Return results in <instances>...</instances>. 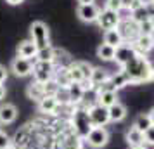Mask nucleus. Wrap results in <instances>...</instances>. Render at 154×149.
I'll return each instance as SVG.
<instances>
[{
  "instance_id": "obj_1",
  "label": "nucleus",
  "mask_w": 154,
  "mask_h": 149,
  "mask_svg": "<svg viewBox=\"0 0 154 149\" xmlns=\"http://www.w3.org/2000/svg\"><path fill=\"white\" fill-rule=\"evenodd\" d=\"M121 71H125L130 85H140V83L154 82V66L142 54H135L130 61H126L121 66Z\"/></svg>"
},
{
  "instance_id": "obj_2",
  "label": "nucleus",
  "mask_w": 154,
  "mask_h": 149,
  "mask_svg": "<svg viewBox=\"0 0 154 149\" xmlns=\"http://www.w3.org/2000/svg\"><path fill=\"white\" fill-rule=\"evenodd\" d=\"M71 127H73V132H75L82 141L88 135V132H90L94 127H92L90 116H88V107L87 106H82V104L75 106L73 113H71Z\"/></svg>"
},
{
  "instance_id": "obj_3",
  "label": "nucleus",
  "mask_w": 154,
  "mask_h": 149,
  "mask_svg": "<svg viewBox=\"0 0 154 149\" xmlns=\"http://www.w3.org/2000/svg\"><path fill=\"white\" fill-rule=\"evenodd\" d=\"M29 33H31V40L35 43L38 50L50 47V33H49V26L43 21H35L31 23L29 26Z\"/></svg>"
},
{
  "instance_id": "obj_4",
  "label": "nucleus",
  "mask_w": 154,
  "mask_h": 149,
  "mask_svg": "<svg viewBox=\"0 0 154 149\" xmlns=\"http://www.w3.org/2000/svg\"><path fill=\"white\" fill-rule=\"evenodd\" d=\"M56 71V64L47 63V61H35L33 64V80L38 83H47L52 80Z\"/></svg>"
},
{
  "instance_id": "obj_5",
  "label": "nucleus",
  "mask_w": 154,
  "mask_h": 149,
  "mask_svg": "<svg viewBox=\"0 0 154 149\" xmlns=\"http://www.w3.org/2000/svg\"><path fill=\"white\" fill-rule=\"evenodd\" d=\"M121 12H114V11H109V9H100V14L97 17V24L100 29H116L121 23Z\"/></svg>"
},
{
  "instance_id": "obj_6",
  "label": "nucleus",
  "mask_w": 154,
  "mask_h": 149,
  "mask_svg": "<svg viewBox=\"0 0 154 149\" xmlns=\"http://www.w3.org/2000/svg\"><path fill=\"white\" fill-rule=\"evenodd\" d=\"M83 141L87 142L92 149H100L109 142V132H107L106 127H94Z\"/></svg>"
},
{
  "instance_id": "obj_7",
  "label": "nucleus",
  "mask_w": 154,
  "mask_h": 149,
  "mask_svg": "<svg viewBox=\"0 0 154 149\" xmlns=\"http://www.w3.org/2000/svg\"><path fill=\"white\" fill-rule=\"evenodd\" d=\"M118 31H119V35H121V38H123V43H133L137 40V36L140 35L139 24L133 23L130 17H121Z\"/></svg>"
},
{
  "instance_id": "obj_8",
  "label": "nucleus",
  "mask_w": 154,
  "mask_h": 149,
  "mask_svg": "<svg viewBox=\"0 0 154 149\" xmlns=\"http://www.w3.org/2000/svg\"><path fill=\"white\" fill-rule=\"evenodd\" d=\"M33 64H35L33 59H24V57L16 56L12 59V63H11V71L14 73L16 76L24 78V76L33 75Z\"/></svg>"
},
{
  "instance_id": "obj_9",
  "label": "nucleus",
  "mask_w": 154,
  "mask_h": 149,
  "mask_svg": "<svg viewBox=\"0 0 154 149\" xmlns=\"http://www.w3.org/2000/svg\"><path fill=\"white\" fill-rule=\"evenodd\" d=\"M88 116H90L92 127H106L109 123V111H107V107L100 106L97 102L88 106Z\"/></svg>"
},
{
  "instance_id": "obj_10",
  "label": "nucleus",
  "mask_w": 154,
  "mask_h": 149,
  "mask_svg": "<svg viewBox=\"0 0 154 149\" xmlns=\"http://www.w3.org/2000/svg\"><path fill=\"white\" fill-rule=\"evenodd\" d=\"M100 14V7L95 4H85V5H78L76 16L82 23H97V17Z\"/></svg>"
},
{
  "instance_id": "obj_11",
  "label": "nucleus",
  "mask_w": 154,
  "mask_h": 149,
  "mask_svg": "<svg viewBox=\"0 0 154 149\" xmlns=\"http://www.w3.org/2000/svg\"><path fill=\"white\" fill-rule=\"evenodd\" d=\"M133 49L137 54H142V56H147L151 50L154 49V36L151 35H139L137 40L132 43Z\"/></svg>"
},
{
  "instance_id": "obj_12",
  "label": "nucleus",
  "mask_w": 154,
  "mask_h": 149,
  "mask_svg": "<svg viewBox=\"0 0 154 149\" xmlns=\"http://www.w3.org/2000/svg\"><path fill=\"white\" fill-rule=\"evenodd\" d=\"M17 118V107L12 102L0 104V125H11Z\"/></svg>"
},
{
  "instance_id": "obj_13",
  "label": "nucleus",
  "mask_w": 154,
  "mask_h": 149,
  "mask_svg": "<svg viewBox=\"0 0 154 149\" xmlns=\"http://www.w3.org/2000/svg\"><path fill=\"white\" fill-rule=\"evenodd\" d=\"M137 52L133 49L132 43H121L119 47H116V57H114V61L119 64V68L126 63V61H130L133 56H135Z\"/></svg>"
},
{
  "instance_id": "obj_14",
  "label": "nucleus",
  "mask_w": 154,
  "mask_h": 149,
  "mask_svg": "<svg viewBox=\"0 0 154 149\" xmlns=\"http://www.w3.org/2000/svg\"><path fill=\"white\" fill-rule=\"evenodd\" d=\"M59 102L54 95H45L40 102H38V111L42 114H57L59 111Z\"/></svg>"
},
{
  "instance_id": "obj_15",
  "label": "nucleus",
  "mask_w": 154,
  "mask_h": 149,
  "mask_svg": "<svg viewBox=\"0 0 154 149\" xmlns=\"http://www.w3.org/2000/svg\"><path fill=\"white\" fill-rule=\"evenodd\" d=\"M26 95H28V99L35 101L36 104H38V102L47 95V92H45V83H38V82L33 80V82L26 87Z\"/></svg>"
},
{
  "instance_id": "obj_16",
  "label": "nucleus",
  "mask_w": 154,
  "mask_h": 149,
  "mask_svg": "<svg viewBox=\"0 0 154 149\" xmlns=\"http://www.w3.org/2000/svg\"><path fill=\"white\" fill-rule=\"evenodd\" d=\"M36 52H38V47L33 43V40H23V42L17 45V56L19 57L33 59V61H35Z\"/></svg>"
},
{
  "instance_id": "obj_17",
  "label": "nucleus",
  "mask_w": 154,
  "mask_h": 149,
  "mask_svg": "<svg viewBox=\"0 0 154 149\" xmlns=\"http://www.w3.org/2000/svg\"><path fill=\"white\" fill-rule=\"evenodd\" d=\"M95 101L97 104L104 107H111L112 104L118 102V92L116 90H106V92H95Z\"/></svg>"
},
{
  "instance_id": "obj_18",
  "label": "nucleus",
  "mask_w": 154,
  "mask_h": 149,
  "mask_svg": "<svg viewBox=\"0 0 154 149\" xmlns=\"http://www.w3.org/2000/svg\"><path fill=\"white\" fill-rule=\"evenodd\" d=\"M107 111H109V121H112V123H119L126 118V107L119 101L116 104H112L111 107H107Z\"/></svg>"
},
{
  "instance_id": "obj_19",
  "label": "nucleus",
  "mask_w": 154,
  "mask_h": 149,
  "mask_svg": "<svg viewBox=\"0 0 154 149\" xmlns=\"http://www.w3.org/2000/svg\"><path fill=\"white\" fill-rule=\"evenodd\" d=\"M68 94H69V102L73 106H78V104H82V101H83L85 90L80 83H71V85L68 87Z\"/></svg>"
},
{
  "instance_id": "obj_20",
  "label": "nucleus",
  "mask_w": 154,
  "mask_h": 149,
  "mask_svg": "<svg viewBox=\"0 0 154 149\" xmlns=\"http://www.w3.org/2000/svg\"><path fill=\"white\" fill-rule=\"evenodd\" d=\"M111 78V75L107 73V70H104V68H94L92 70V75H90V82L92 85L97 88L99 85H102L104 82H107V80Z\"/></svg>"
},
{
  "instance_id": "obj_21",
  "label": "nucleus",
  "mask_w": 154,
  "mask_h": 149,
  "mask_svg": "<svg viewBox=\"0 0 154 149\" xmlns=\"http://www.w3.org/2000/svg\"><path fill=\"white\" fill-rule=\"evenodd\" d=\"M126 142H128L130 147H133V146H142L144 144V134L132 125V127L126 130Z\"/></svg>"
},
{
  "instance_id": "obj_22",
  "label": "nucleus",
  "mask_w": 154,
  "mask_h": 149,
  "mask_svg": "<svg viewBox=\"0 0 154 149\" xmlns=\"http://www.w3.org/2000/svg\"><path fill=\"white\" fill-rule=\"evenodd\" d=\"M95 54L100 61H114V57H116V49L111 47V45H107V43H100L95 50Z\"/></svg>"
},
{
  "instance_id": "obj_23",
  "label": "nucleus",
  "mask_w": 154,
  "mask_h": 149,
  "mask_svg": "<svg viewBox=\"0 0 154 149\" xmlns=\"http://www.w3.org/2000/svg\"><path fill=\"white\" fill-rule=\"evenodd\" d=\"M104 43L111 45V47H114V49H116V47H119V45L123 43V38H121V35H119L118 28L104 31Z\"/></svg>"
},
{
  "instance_id": "obj_24",
  "label": "nucleus",
  "mask_w": 154,
  "mask_h": 149,
  "mask_svg": "<svg viewBox=\"0 0 154 149\" xmlns=\"http://www.w3.org/2000/svg\"><path fill=\"white\" fill-rule=\"evenodd\" d=\"M111 83H112V87L116 88V90H119V88H123V87H126V85H130V82H128V76L125 75V71H116V73H112L111 75Z\"/></svg>"
},
{
  "instance_id": "obj_25",
  "label": "nucleus",
  "mask_w": 154,
  "mask_h": 149,
  "mask_svg": "<svg viewBox=\"0 0 154 149\" xmlns=\"http://www.w3.org/2000/svg\"><path fill=\"white\" fill-rule=\"evenodd\" d=\"M133 127L137 128V130H140L142 134H144V132H146L149 127H152V121H151V116H149V113L139 114V116L135 118V121H133Z\"/></svg>"
},
{
  "instance_id": "obj_26",
  "label": "nucleus",
  "mask_w": 154,
  "mask_h": 149,
  "mask_svg": "<svg viewBox=\"0 0 154 149\" xmlns=\"http://www.w3.org/2000/svg\"><path fill=\"white\" fill-rule=\"evenodd\" d=\"M130 19H132L133 23H137V24L147 21V19H151V17H149V14H147L146 5H140V7H137L135 11H132V12H130Z\"/></svg>"
},
{
  "instance_id": "obj_27",
  "label": "nucleus",
  "mask_w": 154,
  "mask_h": 149,
  "mask_svg": "<svg viewBox=\"0 0 154 149\" xmlns=\"http://www.w3.org/2000/svg\"><path fill=\"white\" fill-rule=\"evenodd\" d=\"M80 141H82V139L73 132V134H69L68 137H66V141L63 142L61 149H82V142Z\"/></svg>"
},
{
  "instance_id": "obj_28",
  "label": "nucleus",
  "mask_w": 154,
  "mask_h": 149,
  "mask_svg": "<svg viewBox=\"0 0 154 149\" xmlns=\"http://www.w3.org/2000/svg\"><path fill=\"white\" fill-rule=\"evenodd\" d=\"M35 61H47V63H54V47H45L36 52Z\"/></svg>"
},
{
  "instance_id": "obj_29",
  "label": "nucleus",
  "mask_w": 154,
  "mask_h": 149,
  "mask_svg": "<svg viewBox=\"0 0 154 149\" xmlns=\"http://www.w3.org/2000/svg\"><path fill=\"white\" fill-rule=\"evenodd\" d=\"M139 31H140V35H151V36H154V21H152V19H147V21L140 23V24H139Z\"/></svg>"
},
{
  "instance_id": "obj_30",
  "label": "nucleus",
  "mask_w": 154,
  "mask_h": 149,
  "mask_svg": "<svg viewBox=\"0 0 154 149\" xmlns=\"http://www.w3.org/2000/svg\"><path fill=\"white\" fill-rule=\"evenodd\" d=\"M104 9L114 11V12H121L123 11V4L119 0H104Z\"/></svg>"
},
{
  "instance_id": "obj_31",
  "label": "nucleus",
  "mask_w": 154,
  "mask_h": 149,
  "mask_svg": "<svg viewBox=\"0 0 154 149\" xmlns=\"http://www.w3.org/2000/svg\"><path fill=\"white\" fill-rule=\"evenodd\" d=\"M144 144H149V146H154V125L149 127L144 132Z\"/></svg>"
},
{
  "instance_id": "obj_32",
  "label": "nucleus",
  "mask_w": 154,
  "mask_h": 149,
  "mask_svg": "<svg viewBox=\"0 0 154 149\" xmlns=\"http://www.w3.org/2000/svg\"><path fill=\"white\" fill-rule=\"evenodd\" d=\"M12 142H11V137H9L5 132H2L0 130V149H5L7 146H11Z\"/></svg>"
},
{
  "instance_id": "obj_33",
  "label": "nucleus",
  "mask_w": 154,
  "mask_h": 149,
  "mask_svg": "<svg viewBox=\"0 0 154 149\" xmlns=\"http://www.w3.org/2000/svg\"><path fill=\"white\" fill-rule=\"evenodd\" d=\"M5 80H7V70L0 64V85H4V83H5Z\"/></svg>"
},
{
  "instance_id": "obj_34",
  "label": "nucleus",
  "mask_w": 154,
  "mask_h": 149,
  "mask_svg": "<svg viewBox=\"0 0 154 149\" xmlns=\"http://www.w3.org/2000/svg\"><path fill=\"white\" fill-rule=\"evenodd\" d=\"M146 9H147V14H149V17L154 21V2L151 0L149 4H146Z\"/></svg>"
},
{
  "instance_id": "obj_35",
  "label": "nucleus",
  "mask_w": 154,
  "mask_h": 149,
  "mask_svg": "<svg viewBox=\"0 0 154 149\" xmlns=\"http://www.w3.org/2000/svg\"><path fill=\"white\" fill-rule=\"evenodd\" d=\"M121 4H123V11H128V7H130V4H132L133 0H119Z\"/></svg>"
},
{
  "instance_id": "obj_36",
  "label": "nucleus",
  "mask_w": 154,
  "mask_h": 149,
  "mask_svg": "<svg viewBox=\"0 0 154 149\" xmlns=\"http://www.w3.org/2000/svg\"><path fill=\"white\" fill-rule=\"evenodd\" d=\"M5 2H7L9 5H19V4L24 2V0H5Z\"/></svg>"
},
{
  "instance_id": "obj_37",
  "label": "nucleus",
  "mask_w": 154,
  "mask_h": 149,
  "mask_svg": "<svg viewBox=\"0 0 154 149\" xmlns=\"http://www.w3.org/2000/svg\"><path fill=\"white\" fill-rule=\"evenodd\" d=\"M85 4H95V0H78V5H85Z\"/></svg>"
},
{
  "instance_id": "obj_38",
  "label": "nucleus",
  "mask_w": 154,
  "mask_h": 149,
  "mask_svg": "<svg viewBox=\"0 0 154 149\" xmlns=\"http://www.w3.org/2000/svg\"><path fill=\"white\" fill-rule=\"evenodd\" d=\"M4 97H5V87L0 85V101L4 99Z\"/></svg>"
},
{
  "instance_id": "obj_39",
  "label": "nucleus",
  "mask_w": 154,
  "mask_h": 149,
  "mask_svg": "<svg viewBox=\"0 0 154 149\" xmlns=\"http://www.w3.org/2000/svg\"><path fill=\"white\" fill-rule=\"evenodd\" d=\"M130 149H147V147L142 144V146H133V147H130Z\"/></svg>"
},
{
  "instance_id": "obj_40",
  "label": "nucleus",
  "mask_w": 154,
  "mask_h": 149,
  "mask_svg": "<svg viewBox=\"0 0 154 149\" xmlns=\"http://www.w3.org/2000/svg\"><path fill=\"white\" fill-rule=\"evenodd\" d=\"M149 116H151V121H152V125H154V109H151V113H149Z\"/></svg>"
},
{
  "instance_id": "obj_41",
  "label": "nucleus",
  "mask_w": 154,
  "mask_h": 149,
  "mask_svg": "<svg viewBox=\"0 0 154 149\" xmlns=\"http://www.w3.org/2000/svg\"><path fill=\"white\" fill-rule=\"evenodd\" d=\"M5 149H17V146H16V144H11V146H7Z\"/></svg>"
},
{
  "instance_id": "obj_42",
  "label": "nucleus",
  "mask_w": 154,
  "mask_h": 149,
  "mask_svg": "<svg viewBox=\"0 0 154 149\" xmlns=\"http://www.w3.org/2000/svg\"><path fill=\"white\" fill-rule=\"evenodd\" d=\"M152 2H154V0H152Z\"/></svg>"
}]
</instances>
